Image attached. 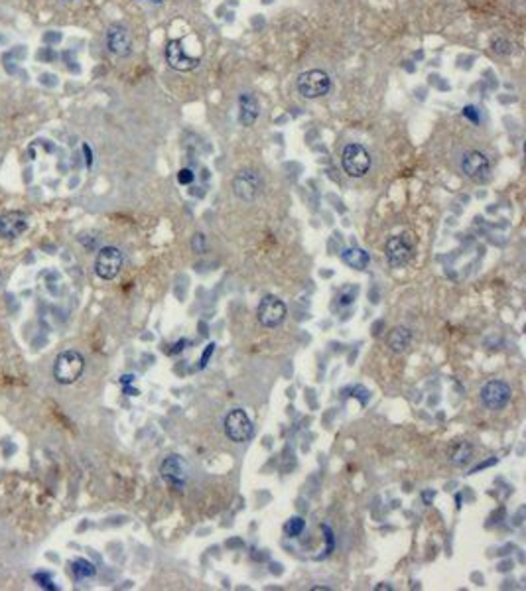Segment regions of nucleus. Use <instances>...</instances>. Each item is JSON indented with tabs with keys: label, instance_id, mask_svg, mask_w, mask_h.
<instances>
[{
	"label": "nucleus",
	"instance_id": "nucleus-1",
	"mask_svg": "<svg viewBox=\"0 0 526 591\" xmlns=\"http://www.w3.org/2000/svg\"><path fill=\"white\" fill-rule=\"evenodd\" d=\"M85 370V359L79 351H64L53 363V379L60 384H73Z\"/></svg>",
	"mask_w": 526,
	"mask_h": 591
},
{
	"label": "nucleus",
	"instance_id": "nucleus-2",
	"mask_svg": "<svg viewBox=\"0 0 526 591\" xmlns=\"http://www.w3.org/2000/svg\"><path fill=\"white\" fill-rule=\"evenodd\" d=\"M160 477L170 489L179 491L186 487V483L190 479V465L181 455L172 453V455L164 457V462L160 464Z\"/></svg>",
	"mask_w": 526,
	"mask_h": 591
},
{
	"label": "nucleus",
	"instance_id": "nucleus-3",
	"mask_svg": "<svg viewBox=\"0 0 526 591\" xmlns=\"http://www.w3.org/2000/svg\"><path fill=\"white\" fill-rule=\"evenodd\" d=\"M341 164L347 176L363 177L371 170V154L361 144H347L341 152Z\"/></svg>",
	"mask_w": 526,
	"mask_h": 591
},
{
	"label": "nucleus",
	"instance_id": "nucleus-4",
	"mask_svg": "<svg viewBox=\"0 0 526 591\" xmlns=\"http://www.w3.org/2000/svg\"><path fill=\"white\" fill-rule=\"evenodd\" d=\"M298 93L303 99H319V97L327 95L331 89V79L325 71L321 69H310L303 71L302 75L298 77Z\"/></svg>",
	"mask_w": 526,
	"mask_h": 591
},
{
	"label": "nucleus",
	"instance_id": "nucleus-5",
	"mask_svg": "<svg viewBox=\"0 0 526 591\" xmlns=\"http://www.w3.org/2000/svg\"><path fill=\"white\" fill-rule=\"evenodd\" d=\"M384 255L392 268H404L414 256V244L408 235H394L386 240Z\"/></svg>",
	"mask_w": 526,
	"mask_h": 591
},
{
	"label": "nucleus",
	"instance_id": "nucleus-6",
	"mask_svg": "<svg viewBox=\"0 0 526 591\" xmlns=\"http://www.w3.org/2000/svg\"><path fill=\"white\" fill-rule=\"evenodd\" d=\"M225 433L231 442L245 444L253 438V422L242 408H233L225 418Z\"/></svg>",
	"mask_w": 526,
	"mask_h": 591
},
{
	"label": "nucleus",
	"instance_id": "nucleus-7",
	"mask_svg": "<svg viewBox=\"0 0 526 591\" xmlns=\"http://www.w3.org/2000/svg\"><path fill=\"white\" fill-rule=\"evenodd\" d=\"M256 318L262 327H278L286 320V304L276 296H264L256 307Z\"/></svg>",
	"mask_w": 526,
	"mask_h": 591
},
{
	"label": "nucleus",
	"instance_id": "nucleus-8",
	"mask_svg": "<svg viewBox=\"0 0 526 591\" xmlns=\"http://www.w3.org/2000/svg\"><path fill=\"white\" fill-rule=\"evenodd\" d=\"M462 170L465 176L475 184H485L491 177V162L489 158L479 152V150H469L465 152L462 158Z\"/></svg>",
	"mask_w": 526,
	"mask_h": 591
},
{
	"label": "nucleus",
	"instance_id": "nucleus-9",
	"mask_svg": "<svg viewBox=\"0 0 526 591\" xmlns=\"http://www.w3.org/2000/svg\"><path fill=\"white\" fill-rule=\"evenodd\" d=\"M123 253L116 247H103L95 258V274L103 280H112L123 268Z\"/></svg>",
	"mask_w": 526,
	"mask_h": 591
},
{
	"label": "nucleus",
	"instance_id": "nucleus-10",
	"mask_svg": "<svg viewBox=\"0 0 526 591\" xmlns=\"http://www.w3.org/2000/svg\"><path fill=\"white\" fill-rule=\"evenodd\" d=\"M260 188H262V179H260V174L256 170H251V168H245L240 170L239 174L233 179V192L239 197L240 201H255L260 193Z\"/></svg>",
	"mask_w": 526,
	"mask_h": 591
},
{
	"label": "nucleus",
	"instance_id": "nucleus-11",
	"mask_svg": "<svg viewBox=\"0 0 526 591\" xmlns=\"http://www.w3.org/2000/svg\"><path fill=\"white\" fill-rule=\"evenodd\" d=\"M512 388L505 381H489L481 388V402L489 410H503L510 402Z\"/></svg>",
	"mask_w": 526,
	"mask_h": 591
},
{
	"label": "nucleus",
	"instance_id": "nucleus-12",
	"mask_svg": "<svg viewBox=\"0 0 526 591\" xmlns=\"http://www.w3.org/2000/svg\"><path fill=\"white\" fill-rule=\"evenodd\" d=\"M107 48L116 58H127L132 53V38L127 26L111 24L107 30Z\"/></svg>",
	"mask_w": 526,
	"mask_h": 591
},
{
	"label": "nucleus",
	"instance_id": "nucleus-13",
	"mask_svg": "<svg viewBox=\"0 0 526 591\" xmlns=\"http://www.w3.org/2000/svg\"><path fill=\"white\" fill-rule=\"evenodd\" d=\"M166 62L175 71H192L199 65V60L190 58L179 40H172L166 48Z\"/></svg>",
	"mask_w": 526,
	"mask_h": 591
},
{
	"label": "nucleus",
	"instance_id": "nucleus-14",
	"mask_svg": "<svg viewBox=\"0 0 526 591\" xmlns=\"http://www.w3.org/2000/svg\"><path fill=\"white\" fill-rule=\"evenodd\" d=\"M28 229V215L22 211H6L0 215V235L6 239H16Z\"/></svg>",
	"mask_w": 526,
	"mask_h": 591
},
{
	"label": "nucleus",
	"instance_id": "nucleus-15",
	"mask_svg": "<svg viewBox=\"0 0 526 591\" xmlns=\"http://www.w3.org/2000/svg\"><path fill=\"white\" fill-rule=\"evenodd\" d=\"M258 101L253 93H240L239 97V123L242 127H253L258 118Z\"/></svg>",
	"mask_w": 526,
	"mask_h": 591
},
{
	"label": "nucleus",
	"instance_id": "nucleus-16",
	"mask_svg": "<svg viewBox=\"0 0 526 591\" xmlns=\"http://www.w3.org/2000/svg\"><path fill=\"white\" fill-rule=\"evenodd\" d=\"M447 460L455 467H467L473 460V446L467 442H455L447 449Z\"/></svg>",
	"mask_w": 526,
	"mask_h": 591
},
{
	"label": "nucleus",
	"instance_id": "nucleus-17",
	"mask_svg": "<svg viewBox=\"0 0 526 591\" xmlns=\"http://www.w3.org/2000/svg\"><path fill=\"white\" fill-rule=\"evenodd\" d=\"M341 260L351 268H355V271H365L368 262H371V256H368L367 251H363L359 247H351V249H345L341 253Z\"/></svg>",
	"mask_w": 526,
	"mask_h": 591
},
{
	"label": "nucleus",
	"instance_id": "nucleus-18",
	"mask_svg": "<svg viewBox=\"0 0 526 591\" xmlns=\"http://www.w3.org/2000/svg\"><path fill=\"white\" fill-rule=\"evenodd\" d=\"M412 343V331L408 327H394L388 334V347L392 353H404Z\"/></svg>",
	"mask_w": 526,
	"mask_h": 591
},
{
	"label": "nucleus",
	"instance_id": "nucleus-19",
	"mask_svg": "<svg viewBox=\"0 0 526 591\" xmlns=\"http://www.w3.org/2000/svg\"><path fill=\"white\" fill-rule=\"evenodd\" d=\"M71 574L75 575V579H89L97 574V568L85 558H77L71 562Z\"/></svg>",
	"mask_w": 526,
	"mask_h": 591
},
{
	"label": "nucleus",
	"instance_id": "nucleus-20",
	"mask_svg": "<svg viewBox=\"0 0 526 591\" xmlns=\"http://www.w3.org/2000/svg\"><path fill=\"white\" fill-rule=\"evenodd\" d=\"M303 528H305V520H303L302 516H292L286 523L284 530H286V534L290 538H298L303 532Z\"/></svg>",
	"mask_w": 526,
	"mask_h": 591
},
{
	"label": "nucleus",
	"instance_id": "nucleus-21",
	"mask_svg": "<svg viewBox=\"0 0 526 591\" xmlns=\"http://www.w3.org/2000/svg\"><path fill=\"white\" fill-rule=\"evenodd\" d=\"M192 251L195 255H205L208 253V237L203 233H195L192 237Z\"/></svg>",
	"mask_w": 526,
	"mask_h": 591
},
{
	"label": "nucleus",
	"instance_id": "nucleus-22",
	"mask_svg": "<svg viewBox=\"0 0 526 591\" xmlns=\"http://www.w3.org/2000/svg\"><path fill=\"white\" fill-rule=\"evenodd\" d=\"M493 51L494 53H499V55H509L510 51H512V44H510L509 40H503V38H497V40H493Z\"/></svg>",
	"mask_w": 526,
	"mask_h": 591
},
{
	"label": "nucleus",
	"instance_id": "nucleus-23",
	"mask_svg": "<svg viewBox=\"0 0 526 591\" xmlns=\"http://www.w3.org/2000/svg\"><path fill=\"white\" fill-rule=\"evenodd\" d=\"M34 579L40 583V588H44V590H58V586H53V579H51V575L48 574H34Z\"/></svg>",
	"mask_w": 526,
	"mask_h": 591
},
{
	"label": "nucleus",
	"instance_id": "nucleus-24",
	"mask_svg": "<svg viewBox=\"0 0 526 591\" xmlns=\"http://www.w3.org/2000/svg\"><path fill=\"white\" fill-rule=\"evenodd\" d=\"M355 294H357V290H353V288H347V290H343L339 296H337V300H339V305H351L353 302H355Z\"/></svg>",
	"mask_w": 526,
	"mask_h": 591
},
{
	"label": "nucleus",
	"instance_id": "nucleus-25",
	"mask_svg": "<svg viewBox=\"0 0 526 591\" xmlns=\"http://www.w3.org/2000/svg\"><path fill=\"white\" fill-rule=\"evenodd\" d=\"M463 116H465V118H469L473 125H479V123H481V112H479L477 107H473V105H467V107L463 109Z\"/></svg>",
	"mask_w": 526,
	"mask_h": 591
},
{
	"label": "nucleus",
	"instance_id": "nucleus-26",
	"mask_svg": "<svg viewBox=\"0 0 526 591\" xmlns=\"http://www.w3.org/2000/svg\"><path fill=\"white\" fill-rule=\"evenodd\" d=\"M193 179H195V174L190 168H184V170L177 172V184H181V186H190Z\"/></svg>",
	"mask_w": 526,
	"mask_h": 591
},
{
	"label": "nucleus",
	"instance_id": "nucleus-27",
	"mask_svg": "<svg viewBox=\"0 0 526 591\" xmlns=\"http://www.w3.org/2000/svg\"><path fill=\"white\" fill-rule=\"evenodd\" d=\"M213 353H215V343H209L208 347H205V351H203V355H201V361H199V368H205V367H208L209 359L213 357Z\"/></svg>",
	"mask_w": 526,
	"mask_h": 591
},
{
	"label": "nucleus",
	"instance_id": "nucleus-28",
	"mask_svg": "<svg viewBox=\"0 0 526 591\" xmlns=\"http://www.w3.org/2000/svg\"><path fill=\"white\" fill-rule=\"evenodd\" d=\"M323 532H325V540H327V548H325V556L334 550V532H331V528L327 527V525H323Z\"/></svg>",
	"mask_w": 526,
	"mask_h": 591
},
{
	"label": "nucleus",
	"instance_id": "nucleus-29",
	"mask_svg": "<svg viewBox=\"0 0 526 591\" xmlns=\"http://www.w3.org/2000/svg\"><path fill=\"white\" fill-rule=\"evenodd\" d=\"M44 42H46V44H58V42H62V34L55 32V30L46 32L44 34Z\"/></svg>",
	"mask_w": 526,
	"mask_h": 591
},
{
	"label": "nucleus",
	"instance_id": "nucleus-30",
	"mask_svg": "<svg viewBox=\"0 0 526 591\" xmlns=\"http://www.w3.org/2000/svg\"><path fill=\"white\" fill-rule=\"evenodd\" d=\"M40 83H42V85H49V87H55V85H58V77L51 75V73H42V75H40Z\"/></svg>",
	"mask_w": 526,
	"mask_h": 591
},
{
	"label": "nucleus",
	"instance_id": "nucleus-31",
	"mask_svg": "<svg viewBox=\"0 0 526 591\" xmlns=\"http://www.w3.org/2000/svg\"><path fill=\"white\" fill-rule=\"evenodd\" d=\"M64 60L67 62V67H69L73 73H77V71H79V67H77V65H73L75 64V60H73V53H71V51H65Z\"/></svg>",
	"mask_w": 526,
	"mask_h": 591
},
{
	"label": "nucleus",
	"instance_id": "nucleus-32",
	"mask_svg": "<svg viewBox=\"0 0 526 591\" xmlns=\"http://www.w3.org/2000/svg\"><path fill=\"white\" fill-rule=\"evenodd\" d=\"M186 345H188V341H186V339H181V341H177V343H174V345H172L174 349H170V353H172V355H175V353H181L184 349H186Z\"/></svg>",
	"mask_w": 526,
	"mask_h": 591
},
{
	"label": "nucleus",
	"instance_id": "nucleus-33",
	"mask_svg": "<svg viewBox=\"0 0 526 591\" xmlns=\"http://www.w3.org/2000/svg\"><path fill=\"white\" fill-rule=\"evenodd\" d=\"M83 154H85V160H87V166L91 168V164H93V154H91V148H89L87 144H83Z\"/></svg>",
	"mask_w": 526,
	"mask_h": 591
},
{
	"label": "nucleus",
	"instance_id": "nucleus-34",
	"mask_svg": "<svg viewBox=\"0 0 526 591\" xmlns=\"http://www.w3.org/2000/svg\"><path fill=\"white\" fill-rule=\"evenodd\" d=\"M134 381V375H127V377H123V384H128Z\"/></svg>",
	"mask_w": 526,
	"mask_h": 591
},
{
	"label": "nucleus",
	"instance_id": "nucleus-35",
	"mask_svg": "<svg viewBox=\"0 0 526 591\" xmlns=\"http://www.w3.org/2000/svg\"><path fill=\"white\" fill-rule=\"evenodd\" d=\"M430 499H434V493H430V491H426V493H424V501H426V505L430 503Z\"/></svg>",
	"mask_w": 526,
	"mask_h": 591
},
{
	"label": "nucleus",
	"instance_id": "nucleus-36",
	"mask_svg": "<svg viewBox=\"0 0 526 591\" xmlns=\"http://www.w3.org/2000/svg\"><path fill=\"white\" fill-rule=\"evenodd\" d=\"M314 591H331V588H325V586H318V588H314Z\"/></svg>",
	"mask_w": 526,
	"mask_h": 591
},
{
	"label": "nucleus",
	"instance_id": "nucleus-37",
	"mask_svg": "<svg viewBox=\"0 0 526 591\" xmlns=\"http://www.w3.org/2000/svg\"><path fill=\"white\" fill-rule=\"evenodd\" d=\"M142 2H150V4H164V0H142Z\"/></svg>",
	"mask_w": 526,
	"mask_h": 591
},
{
	"label": "nucleus",
	"instance_id": "nucleus-38",
	"mask_svg": "<svg viewBox=\"0 0 526 591\" xmlns=\"http://www.w3.org/2000/svg\"><path fill=\"white\" fill-rule=\"evenodd\" d=\"M0 282H2V276H0Z\"/></svg>",
	"mask_w": 526,
	"mask_h": 591
}]
</instances>
